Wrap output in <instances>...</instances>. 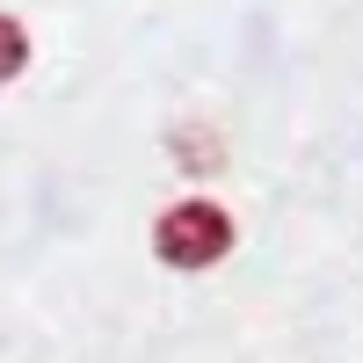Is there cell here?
<instances>
[{"label": "cell", "instance_id": "cell-1", "mask_svg": "<svg viewBox=\"0 0 363 363\" xmlns=\"http://www.w3.org/2000/svg\"><path fill=\"white\" fill-rule=\"evenodd\" d=\"M153 255H160L167 269H211V262H225V255H233V211L211 203V196L167 203L160 225H153Z\"/></svg>", "mask_w": 363, "mask_h": 363}, {"label": "cell", "instance_id": "cell-2", "mask_svg": "<svg viewBox=\"0 0 363 363\" xmlns=\"http://www.w3.org/2000/svg\"><path fill=\"white\" fill-rule=\"evenodd\" d=\"M22 66H29V29H22L8 8H0V80H15Z\"/></svg>", "mask_w": 363, "mask_h": 363}]
</instances>
